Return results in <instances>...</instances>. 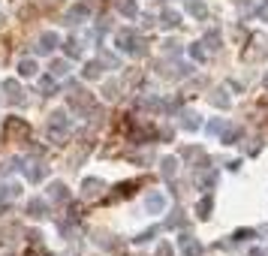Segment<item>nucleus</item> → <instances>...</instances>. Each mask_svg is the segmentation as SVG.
Segmentation results:
<instances>
[{"label":"nucleus","instance_id":"f257e3e1","mask_svg":"<svg viewBox=\"0 0 268 256\" xmlns=\"http://www.w3.org/2000/svg\"><path fill=\"white\" fill-rule=\"evenodd\" d=\"M114 49L124 51V54H133V57H139V54L148 51L145 40H142L136 30H118V33H114Z\"/></svg>","mask_w":268,"mask_h":256},{"label":"nucleus","instance_id":"f03ea898","mask_svg":"<svg viewBox=\"0 0 268 256\" xmlns=\"http://www.w3.org/2000/svg\"><path fill=\"white\" fill-rule=\"evenodd\" d=\"M46 133H49L52 142H63L66 133H69V118H66V112H52V115L46 118Z\"/></svg>","mask_w":268,"mask_h":256},{"label":"nucleus","instance_id":"7ed1b4c3","mask_svg":"<svg viewBox=\"0 0 268 256\" xmlns=\"http://www.w3.org/2000/svg\"><path fill=\"white\" fill-rule=\"evenodd\" d=\"M69 112L75 115H94V97L85 91H72L69 94Z\"/></svg>","mask_w":268,"mask_h":256},{"label":"nucleus","instance_id":"20e7f679","mask_svg":"<svg viewBox=\"0 0 268 256\" xmlns=\"http://www.w3.org/2000/svg\"><path fill=\"white\" fill-rule=\"evenodd\" d=\"M3 91H6V102H9V105H15V108H18V105H24V102H27V91H24L15 79H6V82H3Z\"/></svg>","mask_w":268,"mask_h":256},{"label":"nucleus","instance_id":"39448f33","mask_svg":"<svg viewBox=\"0 0 268 256\" xmlns=\"http://www.w3.org/2000/svg\"><path fill=\"white\" fill-rule=\"evenodd\" d=\"M193 184L199 187V190H211L214 184H217V172L214 169H196V175H193Z\"/></svg>","mask_w":268,"mask_h":256},{"label":"nucleus","instance_id":"423d86ee","mask_svg":"<svg viewBox=\"0 0 268 256\" xmlns=\"http://www.w3.org/2000/svg\"><path fill=\"white\" fill-rule=\"evenodd\" d=\"M91 18V6L88 3H75L66 9V24H85Z\"/></svg>","mask_w":268,"mask_h":256},{"label":"nucleus","instance_id":"0eeeda50","mask_svg":"<svg viewBox=\"0 0 268 256\" xmlns=\"http://www.w3.org/2000/svg\"><path fill=\"white\" fill-rule=\"evenodd\" d=\"M178 247H181V253H184V256H202V244H199L193 235H190V232H181Z\"/></svg>","mask_w":268,"mask_h":256},{"label":"nucleus","instance_id":"6e6552de","mask_svg":"<svg viewBox=\"0 0 268 256\" xmlns=\"http://www.w3.org/2000/svg\"><path fill=\"white\" fill-rule=\"evenodd\" d=\"M21 169H24L27 181H33V184H40V181L46 178V172H49V166H46V163H40V160H30V163H24Z\"/></svg>","mask_w":268,"mask_h":256},{"label":"nucleus","instance_id":"1a4fd4ad","mask_svg":"<svg viewBox=\"0 0 268 256\" xmlns=\"http://www.w3.org/2000/svg\"><path fill=\"white\" fill-rule=\"evenodd\" d=\"M187 72H190L187 63H178V60H172V63H160V76H163V79H184Z\"/></svg>","mask_w":268,"mask_h":256},{"label":"nucleus","instance_id":"9d476101","mask_svg":"<svg viewBox=\"0 0 268 256\" xmlns=\"http://www.w3.org/2000/svg\"><path fill=\"white\" fill-rule=\"evenodd\" d=\"M57 49V33L54 30H46L40 36V43H36V54H52Z\"/></svg>","mask_w":268,"mask_h":256},{"label":"nucleus","instance_id":"9b49d317","mask_svg":"<svg viewBox=\"0 0 268 256\" xmlns=\"http://www.w3.org/2000/svg\"><path fill=\"white\" fill-rule=\"evenodd\" d=\"M103 190H106V181H103V178H85V184H82L85 199H94V196H100Z\"/></svg>","mask_w":268,"mask_h":256},{"label":"nucleus","instance_id":"f8f14e48","mask_svg":"<svg viewBox=\"0 0 268 256\" xmlns=\"http://www.w3.org/2000/svg\"><path fill=\"white\" fill-rule=\"evenodd\" d=\"M163 208H166V196L163 193H148L145 196V211L148 214H160Z\"/></svg>","mask_w":268,"mask_h":256},{"label":"nucleus","instance_id":"ddd939ff","mask_svg":"<svg viewBox=\"0 0 268 256\" xmlns=\"http://www.w3.org/2000/svg\"><path fill=\"white\" fill-rule=\"evenodd\" d=\"M24 211H27L30 217H36V220H40V217H49V202L36 196V199H30V202H27V208H24Z\"/></svg>","mask_w":268,"mask_h":256},{"label":"nucleus","instance_id":"4468645a","mask_svg":"<svg viewBox=\"0 0 268 256\" xmlns=\"http://www.w3.org/2000/svg\"><path fill=\"white\" fill-rule=\"evenodd\" d=\"M178 118H181V121H178V124H181V130H187V133H196V130L202 127V121H199V115H196V112H181Z\"/></svg>","mask_w":268,"mask_h":256},{"label":"nucleus","instance_id":"2eb2a0df","mask_svg":"<svg viewBox=\"0 0 268 256\" xmlns=\"http://www.w3.org/2000/svg\"><path fill=\"white\" fill-rule=\"evenodd\" d=\"M160 27H163V30H175V27H181V15H178L175 9H163V12H160Z\"/></svg>","mask_w":268,"mask_h":256},{"label":"nucleus","instance_id":"dca6fc26","mask_svg":"<svg viewBox=\"0 0 268 256\" xmlns=\"http://www.w3.org/2000/svg\"><path fill=\"white\" fill-rule=\"evenodd\" d=\"M18 136H27V124L21 118H9L6 121V139H18Z\"/></svg>","mask_w":268,"mask_h":256},{"label":"nucleus","instance_id":"f3484780","mask_svg":"<svg viewBox=\"0 0 268 256\" xmlns=\"http://www.w3.org/2000/svg\"><path fill=\"white\" fill-rule=\"evenodd\" d=\"M187 12L193 15L196 21H205V15H208V6H205V0H187Z\"/></svg>","mask_w":268,"mask_h":256},{"label":"nucleus","instance_id":"a211bd4d","mask_svg":"<svg viewBox=\"0 0 268 256\" xmlns=\"http://www.w3.org/2000/svg\"><path fill=\"white\" fill-rule=\"evenodd\" d=\"M184 157H187L190 163H196V169H205V166H208V157H205L202 148H184Z\"/></svg>","mask_w":268,"mask_h":256},{"label":"nucleus","instance_id":"6ab92c4d","mask_svg":"<svg viewBox=\"0 0 268 256\" xmlns=\"http://www.w3.org/2000/svg\"><path fill=\"white\" fill-rule=\"evenodd\" d=\"M187 51H190V57H193L196 63H205V60H208V46H205V43H190Z\"/></svg>","mask_w":268,"mask_h":256},{"label":"nucleus","instance_id":"aec40b11","mask_svg":"<svg viewBox=\"0 0 268 256\" xmlns=\"http://www.w3.org/2000/svg\"><path fill=\"white\" fill-rule=\"evenodd\" d=\"M211 105H214V108H229V105H232V100H229L226 88H214V94H211Z\"/></svg>","mask_w":268,"mask_h":256},{"label":"nucleus","instance_id":"412c9836","mask_svg":"<svg viewBox=\"0 0 268 256\" xmlns=\"http://www.w3.org/2000/svg\"><path fill=\"white\" fill-rule=\"evenodd\" d=\"M49 196H52L54 202H69V190H66V184H60V181L49 184Z\"/></svg>","mask_w":268,"mask_h":256},{"label":"nucleus","instance_id":"4be33fe9","mask_svg":"<svg viewBox=\"0 0 268 256\" xmlns=\"http://www.w3.org/2000/svg\"><path fill=\"white\" fill-rule=\"evenodd\" d=\"M36 69H40V66H36V60H33V57L18 60V76H21V79H33V76H36Z\"/></svg>","mask_w":268,"mask_h":256},{"label":"nucleus","instance_id":"5701e85b","mask_svg":"<svg viewBox=\"0 0 268 256\" xmlns=\"http://www.w3.org/2000/svg\"><path fill=\"white\" fill-rule=\"evenodd\" d=\"M154 136H157V130L151 127V124L136 127V130H133V142H136V145H142V142H148V139H154Z\"/></svg>","mask_w":268,"mask_h":256},{"label":"nucleus","instance_id":"b1692460","mask_svg":"<svg viewBox=\"0 0 268 256\" xmlns=\"http://www.w3.org/2000/svg\"><path fill=\"white\" fill-rule=\"evenodd\" d=\"M211 211H214V196H202V199L196 202V214L202 217V220H208Z\"/></svg>","mask_w":268,"mask_h":256},{"label":"nucleus","instance_id":"393cba45","mask_svg":"<svg viewBox=\"0 0 268 256\" xmlns=\"http://www.w3.org/2000/svg\"><path fill=\"white\" fill-rule=\"evenodd\" d=\"M223 130H226V121H223V118H214V121H208V124H205V133H208L211 139H220V136H223Z\"/></svg>","mask_w":268,"mask_h":256},{"label":"nucleus","instance_id":"a878e982","mask_svg":"<svg viewBox=\"0 0 268 256\" xmlns=\"http://www.w3.org/2000/svg\"><path fill=\"white\" fill-rule=\"evenodd\" d=\"M160 172H163V178L172 181V178L178 175V157H166V160L160 163Z\"/></svg>","mask_w":268,"mask_h":256},{"label":"nucleus","instance_id":"bb28decb","mask_svg":"<svg viewBox=\"0 0 268 256\" xmlns=\"http://www.w3.org/2000/svg\"><path fill=\"white\" fill-rule=\"evenodd\" d=\"M114 6H118V12H121V15H127V18H136V15H139L133 0H114Z\"/></svg>","mask_w":268,"mask_h":256},{"label":"nucleus","instance_id":"cd10ccee","mask_svg":"<svg viewBox=\"0 0 268 256\" xmlns=\"http://www.w3.org/2000/svg\"><path fill=\"white\" fill-rule=\"evenodd\" d=\"M238 139H241V130H238V127H226L223 136H220L223 145H238Z\"/></svg>","mask_w":268,"mask_h":256},{"label":"nucleus","instance_id":"c85d7f7f","mask_svg":"<svg viewBox=\"0 0 268 256\" xmlns=\"http://www.w3.org/2000/svg\"><path fill=\"white\" fill-rule=\"evenodd\" d=\"M40 91H43V97H54V91H57L54 76H43V79H40Z\"/></svg>","mask_w":268,"mask_h":256},{"label":"nucleus","instance_id":"c756f323","mask_svg":"<svg viewBox=\"0 0 268 256\" xmlns=\"http://www.w3.org/2000/svg\"><path fill=\"white\" fill-rule=\"evenodd\" d=\"M18 196V184H0V205Z\"/></svg>","mask_w":268,"mask_h":256},{"label":"nucleus","instance_id":"7c9ffc66","mask_svg":"<svg viewBox=\"0 0 268 256\" xmlns=\"http://www.w3.org/2000/svg\"><path fill=\"white\" fill-rule=\"evenodd\" d=\"M63 51H66L69 60H79V57H82V46L75 43V40H66V43H63Z\"/></svg>","mask_w":268,"mask_h":256},{"label":"nucleus","instance_id":"2f4dec72","mask_svg":"<svg viewBox=\"0 0 268 256\" xmlns=\"http://www.w3.org/2000/svg\"><path fill=\"white\" fill-rule=\"evenodd\" d=\"M100 69H103V63H100V60H91V63L82 69V79H88V82H91V79H100Z\"/></svg>","mask_w":268,"mask_h":256},{"label":"nucleus","instance_id":"473e14b6","mask_svg":"<svg viewBox=\"0 0 268 256\" xmlns=\"http://www.w3.org/2000/svg\"><path fill=\"white\" fill-rule=\"evenodd\" d=\"M205 46H208V51H217V49L223 46V40H220L217 30H208V33H205Z\"/></svg>","mask_w":268,"mask_h":256},{"label":"nucleus","instance_id":"72a5a7b5","mask_svg":"<svg viewBox=\"0 0 268 256\" xmlns=\"http://www.w3.org/2000/svg\"><path fill=\"white\" fill-rule=\"evenodd\" d=\"M66 72H69V57H66V60H52V76H54V79L66 76Z\"/></svg>","mask_w":268,"mask_h":256},{"label":"nucleus","instance_id":"f704fd0d","mask_svg":"<svg viewBox=\"0 0 268 256\" xmlns=\"http://www.w3.org/2000/svg\"><path fill=\"white\" fill-rule=\"evenodd\" d=\"M100 244H103V247H108L111 253H118V256H124V253H127V244H124V241H108V238H100Z\"/></svg>","mask_w":268,"mask_h":256},{"label":"nucleus","instance_id":"c9c22d12","mask_svg":"<svg viewBox=\"0 0 268 256\" xmlns=\"http://www.w3.org/2000/svg\"><path fill=\"white\" fill-rule=\"evenodd\" d=\"M103 66H108V69H121V63H118V57L114 54H108V51H100V57H97Z\"/></svg>","mask_w":268,"mask_h":256},{"label":"nucleus","instance_id":"e433bc0d","mask_svg":"<svg viewBox=\"0 0 268 256\" xmlns=\"http://www.w3.org/2000/svg\"><path fill=\"white\" fill-rule=\"evenodd\" d=\"M21 166H24V163H21L18 157H12V160H6L3 166H0V175H12V172H15V169H21Z\"/></svg>","mask_w":268,"mask_h":256},{"label":"nucleus","instance_id":"4c0bfd02","mask_svg":"<svg viewBox=\"0 0 268 256\" xmlns=\"http://www.w3.org/2000/svg\"><path fill=\"white\" fill-rule=\"evenodd\" d=\"M184 226V211H172V217L166 220V229H178Z\"/></svg>","mask_w":268,"mask_h":256},{"label":"nucleus","instance_id":"58836bf2","mask_svg":"<svg viewBox=\"0 0 268 256\" xmlns=\"http://www.w3.org/2000/svg\"><path fill=\"white\" fill-rule=\"evenodd\" d=\"M163 51H166L169 57H178V54H181V43H175V40H166V43H163Z\"/></svg>","mask_w":268,"mask_h":256},{"label":"nucleus","instance_id":"ea45409f","mask_svg":"<svg viewBox=\"0 0 268 256\" xmlns=\"http://www.w3.org/2000/svg\"><path fill=\"white\" fill-rule=\"evenodd\" d=\"M160 232V226H151V229H145L139 238H136V244H148V241H154V235Z\"/></svg>","mask_w":268,"mask_h":256},{"label":"nucleus","instance_id":"a19ab883","mask_svg":"<svg viewBox=\"0 0 268 256\" xmlns=\"http://www.w3.org/2000/svg\"><path fill=\"white\" fill-rule=\"evenodd\" d=\"M253 235H256V232H253V229H238V232H235V235H232V241H235V244H241V241H250V238H253Z\"/></svg>","mask_w":268,"mask_h":256},{"label":"nucleus","instance_id":"79ce46f5","mask_svg":"<svg viewBox=\"0 0 268 256\" xmlns=\"http://www.w3.org/2000/svg\"><path fill=\"white\" fill-rule=\"evenodd\" d=\"M256 15H259L262 21H268V0H262V3L256 6Z\"/></svg>","mask_w":268,"mask_h":256},{"label":"nucleus","instance_id":"37998d69","mask_svg":"<svg viewBox=\"0 0 268 256\" xmlns=\"http://www.w3.org/2000/svg\"><path fill=\"white\" fill-rule=\"evenodd\" d=\"M106 97H111V100L118 97V85H114V82H108V85H106Z\"/></svg>","mask_w":268,"mask_h":256},{"label":"nucleus","instance_id":"c03bdc74","mask_svg":"<svg viewBox=\"0 0 268 256\" xmlns=\"http://www.w3.org/2000/svg\"><path fill=\"white\" fill-rule=\"evenodd\" d=\"M154 24V18H151V12H142V27H151Z\"/></svg>","mask_w":268,"mask_h":256},{"label":"nucleus","instance_id":"a18cd8bd","mask_svg":"<svg viewBox=\"0 0 268 256\" xmlns=\"http://www.w3.org/2000/svg\"><path fill=\"white\" fill-rule=\"evenodd\" d=\"M157 256H172V247H169V244H160V250H157Z\"/></svg>","mask_w":268,"mask_h":256},{"label":"nucleus","instance_id":"49530a36","mask_svg":"<svg viewBox=\"0 0 268 256\" xmlns=\"http://www.w3.org/2000/svg\"><path fill=\"white\" fill-rule=\"evenodd\" d=\"M40 238H43L40 232H27V241H30V244H40Z\"/></svg>","mask_w":268,"mask_h":256},{"label":"nucleus","instance_id":"de8ad7c7","mask_svg":"<svg viewBox=\"0 0 268 256\" xmlns=\"http://www.w3.org/2000/svg\"><path fill=\"white\" fill-rule=\"evenodd\" d=\"M250 256H268V253H265L262 247H253V250H250Z\"/></svg>","mask_w":268,"mask_h":256},{"label":"nucleus","instance_id":"09e8293b","mask_svg":"<svg viewBox=\"0 0 268 256\" xmlns=\"http://www.w3.org/2000/svg\"><path fill=\"white\" fill-rule=\"evenodd\" d=\"M262 88H268V72H265V79H262Z\"/></svg>","mask_w":268,"mask_h":256},{"label":"nucleus","instance_id":"8fccbe9b","mask_svg":"<svg viewBox=\"0 0 268 256\" xmlns=\"http://www.w3.org/2000/svg\"><path fill=\"white\" fill-rule=\"evenodd\" d=\"M43 256H54V253H49V250H46V253H43Z\"/></svg>","mask_w":268,"mask_h":256},{"label":"nucleus","instance_id":"3c124183","mask_svg":"<svg viewBox=\"0 0 268 256\" xmlns=\"http://www.w3.org/2000/svg\"><path fill=\"white\" fill-rule=\"evenodd\" d=\"M0 91H3V88H0Z\"/></svg>","mask_w":268,"mask_h":256}]
</instances>
